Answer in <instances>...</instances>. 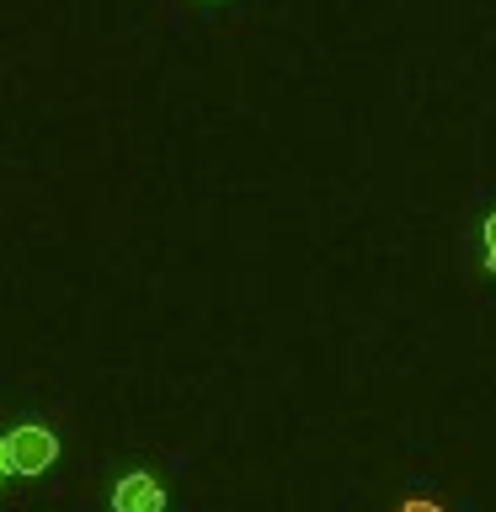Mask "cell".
<instances>
[{
  "label": "cell",
  "instance_id": "obj_3",
  "mask_svg": "<svg viewBox=\"0 0 496 512\" xmlns=\"http://www.w3.org/2000/svg\"><path fill=\"white\" fill-rule=\"evenodd\" d=\"M384 512H464V507L454 502V491H448V486L416 480V486H400L390 502H384Z\"/></svg>",
  "mask_w": 496,
  "mask_h": 512
},
{
  "label": "cell",
  "instance_id": "obj_5",
  "mask_svg": "<svg viewBox=\"0 0 496 512\" xmlns=\"http://www.w3.org/2000/svg\"><path fill=\"white\" fill-rule=\"evenodd\" d=\"M6 475H11V470H6V454H0V480H6Z\"/></svg>",
  "mask_w": 496,
  "mask_h": 512
},
{
  "label": "cell",
  "instance_id": "obj_1",
  "mask_svg": "<svg viewBox=\"0 0 496 512\" xmlns=\"http://www.w3.org/2000/svg\"><path fill=\"white\" fill-rule=\"evenodd\" d=\"M0 454H6L11 475H43V470H54V459H59V438H54V427H43V422H22L0 438Z\"/></svg>",
  "mask_w": 496,
  "mask_h": 512
},
{
  "label": "cell",
  "instance_id": "obj_4",
  "mask_svg": "<svg viewBox=\"0 0 496 512\" xmlns=\"http://www.w3.org/2000/svg\"><path fill=\"white\" fill-rule=\"evenodd\" d=\"M470 246H475V267L486 272V278H496V203H486L475 214V240Z\"/></svg>",
  "mask_w": 496,
  "mask_h": 512
},
{
  "label": "cell",
  "instance_id": "obj_2",
  "mask_svg": "<svg viewBox=\"0 0 496 512\" xmlns=\"http://www.w3.org/2000/svg\"><path fill=\"white\" fill-rule=\"evenodd\" d=\"M112 512H166V486L150 470H128L112 486Z\"/></svg>",
  "mask_w": 496,
  "mask_h": 512
}]
</instances>
